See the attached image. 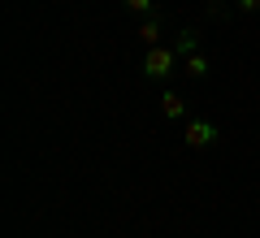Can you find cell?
<instances>
[{"instance_id": "52a82bcc", "label": "cell", "mask_w": 260, "mask_h": 238, "mask_svg": "<svg viewBox=\"0 0 260 238\" xmlns=\"http://www.w3.org/2000/svg\"><path fill=\"white\" fill-rule=\"evenodd\" d=\"M121 5H126L130 13H143V18H148V13H156V0H121Z\"/></svg>"}, {"instance_id": "6da1fadb", "label": "cell", "mask_w": 260, "mask_h": 238, "mask_svg": "<svg viewBox=\"0 0 260 238\" xmlns=\"http://www.w3.org/2000/svg\"><path fill=\"white\" fill-rule=\"evenodd\" d=\"M178 61H182V56L174 52V44H156V48H148V52H143V78H169V74L178 70Z\"/></svg>"}, {"instance_id": "7a4b0ae2", "label": "cell", "mask_w": 260, "mask_h": 238, "mask_svg": "<svg viewBox=\"0 0 260 238\" xmlns=\"http://www.w3.org/2000/svg\"><path fill=\"white\" fill-rule=\"evenodd\" d=\"M217 134H221V130L213 126V121H186V134H182V143L191 147V152H204V147H213L217 143Z\"/></svg>"}, {"instance_id": "3957f363", "label": "cell", "mask_w": 260, "mask_h": 238, "mask_svg": "<svg viewBox=\"0 0 260 238\" xmlns=\"http://www.w3.org/2000/svg\"><path fill=\"white\" fill-rule=\"evenodd\" d=\"M135 35H139V44H143V48H156V44H160V35H165V22H160V13H148V18L139 22V30H135Z\"/></svg>"}, {"instance_id": "5b68a950", "label": "cell", "mask_w": 260, "mask_h": 238, "mask_svg": "<svg viewBox=\"0 0 260 238\" xmlns=\"http://www.w3.org/2000/svg\"><path fill=\"white\" fill-rule=\"evenodd\" d=\"M174 52L182 56V61H186L191 52H200V35H195L191 26H186V30H178V35H174Z\"/></svg>"}, {"instance_id": "ba28073f", "label": "cell", "mask_w": 260, "mask_h": 238, "mask_svg": "<svg viewBox=\"0 0 260 238\" xmlns=\"http://www.w3.org/2000/svg\"><path fill=\"white\" fill-rule=\"evenodd\" d=\"M234 5H239L243 13H256V18H260V0H234Z\"/></svg>"}, {"instance_id": "8992f818", "label": "cell", "mask_w": 260, "mask_h": 238, "mask_svg": "<svg viewBox=\"0 0 260 238\" xmlns=\"http://www.w3.org/2000/svg\"><path fill=\"white\" fill-rule=\"evenodd\" d=\"M160 113H165V117H182V113H186V100H182L178 91H165V95H160Z\"/></svg>"}, {"instance_id": "277c9868", "label": "cell", "mask_w": 260, "mask_h": 238, "mask_svg": "<svg viewBox=\"0 0 260 238\" xmlns=\"http://www.w3.org/2000/svg\"><path fill=\"white\" fill-rule=\"evenodd\" d=\"M208 70H213V65H208L204 52H191V56L182 61V74H186V78H195V83H200V78H208Z\"/></svg>"}, {"instance_id": "9c48e42d", "label": "cell", "mask_w": 260, "mask_h": 238, "mask_svg": "<svg viewBox=\"0 0 260 238\" xmlns=\"http://www.w3.org/2000/svg\"><path fill=\"white\" fill-rule=\"evenodd\" d=\"M208 5H213V9H217V5H221V0H208Z\"/></svg>"}]
</instances>
